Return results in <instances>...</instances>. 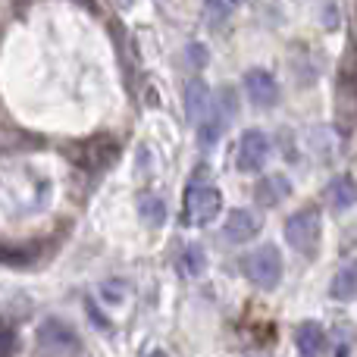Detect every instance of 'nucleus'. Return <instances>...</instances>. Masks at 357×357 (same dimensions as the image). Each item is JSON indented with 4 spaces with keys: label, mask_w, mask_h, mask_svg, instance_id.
Wrapping results in <instances>:
<instances>
[{
    "label": "nucleus",
    "mask_w": 357,
    "mask_h": 357,
    "mask_svg": "<svg viewBox=\"0 0 357 357\" xmlns=\"http://www.w3.org/2000/svg\"><path fill=\"white\" fill-rule=\"evenodd\" d=\"M241 273L248 276V282H254L257 289L270 291L282 282V254L276 245H260L254 251H248L241 257Z\"/></svg>",
    "instance_id": "nucleus-1"
},
{
    "label": "nucleus",
    "mask_w": 357,
    "mask_h": 357,
    "mask_svg": "<svg viewBox=\"0 0 357 357\" xmlns=\"http://www.w3.org/2000/svg\"><path fill=\"white\" fill-rule=\"evenodd\" d=\"M320 238H323V222L314 207H304L285 220V241L301 257H314L317 248H320Z\"/></svg>",
    "instance_id": "nucleus-2"
},
{
    "label": "nucleus",
    "mask_w": 357,
    "mask_h": 357,
    "mask_svg": "<svg viewBox=\"0 0 357 357\" xmlns=\"http://www.w3.org/2000/svg\"><path fill=\"white\" fill-rule=\"evenodd\" d=\"M222 210V191L213 188V185L195 182L188 191H185V222L188 226H207L220 216Z\"/></svg>",
    "instance_id": "nucleus-3"
},
{
    "label": "nucleus",
    "mask_w": 357,
    "mask_h": 357,
    "mask_svg": "<svg viewBox=\"0 0 357 357\" xmlns=\"http://www.w3.org/2000/svg\"><path fill=\"white\" fill-rule=\"evenodd\" d=\"M116 154H119V144L107 135L88 138V142H79L75 148H69V157H73L82 169H91V173H98V169H104L107 163H113Z\"/></svg>",
    "instance_id": "nucleus-4"
},
{
    "label": "nucleus",
    "mask_w": 357,
    "mask_h": 357,
    "mask_svg": "<svg viewBox=\"0 0 357 357\" xmlns=\"http://www.w3.org/2000/svg\"><path fill=\"white\" fill-rule=\"evenodd\" d=\"M38 342H41L44 351L56 354V357H69V354H79V333L69 326L66 320H44L38 326Z\"/></svg>",
    "instance_id": "nucleus-5"
},
{
    "label": "nucleus",
    "mask_w": 357,
    "mask_h": 357,
    "mask_svg": "<svg viewBox=\"0 0 357 357\" xmlns=\"http://www.w3.org/2000/svg\"><path fill=\"white\" fill-rule=\"evenodd\" d=\"M270 157V138L260 129H248L238 142V154H235V167L238 173H260Z\"/></svg>",
    "instance_id": "nucleus-6"
},
{
    "label": "nucleus",
    "mask_w": 357,
    "mask_h": 357,
    "mask_svg": "<svg viewBox=\"0 0 357 357\" xmlns=\"http://www.w3.org/2000/svg\"><path fill=\"white\" fill-rule=\"evenodd\" d=\"M245 91L254 107H276L279 104V85L266 69H248L245 73Z\"/></svg>",
    "instance_id": "nucleus-7"
},
{
    "label": "nucleus",
    "mask_w": 357,
    "mask_h": 357,
    "mask_svg": "<svg viewBox=\"0 0 357 357\" xmlns=\"http://www.w3.org/2000/svg\"><path fill=\"white\" fill-rule=\"evenodd\" d=\"M260 216L254 213V210H245V207H238V210H232L229 213V220L222 222V235H226L229 241H235V245H245V241H251L254 235L260 232Z\"/></svg>",
    "instance_id": "nucleus-8"
},
{
    "label": "nucleus",
    "mask_w": 357,
    "mask_h": 357,
    "mask_svg": "<svg viewBox=\"0 0 357 357\" xmlns=\"http://www.w3.org/2000/svg\"><path fill=\"white\" fill-rule=\"evenodd\" d=\"M295 345H298V354L301 357H320L326 351V333L320 329V323L304 320V323H298V329H295Z\"/></svg>",
    "instance_id": "nucleus-9"
},
{
    "label": "nucleus",
    "mask_w": 357,
    "mask_h": 357,
    "mask_svg": "<svg viewBox=\"0 0 357 357\" xmlns=\"http://www.w3.org/2000/svg\"><path fill=\"white\" fill-rule=\"evenodd\" d=\"M289 195H291V182L285 176H279V173L264 176L257 182V188H254V197H257L260 207H279Z\"/></svg>",
    "instance_id": "nucleus-10"
},
{
    "label": "nucleus",
    "mask_w": 357,
    "mask_h": 357,
    "mask_svg": "<svg viewBox=\"0 0 357 357\" xmlns=\"http://www.w3.org/2000/svg\"><path fill=\"white\" fill-rule=\"evenodd\" d=\"M210 113V91L201 79H191L185 85V116L191 119L195 126H201Z\"/></svg>",
    "instance_id": "nucleus-11"
},
{
    "label": "nucleus",
    "mask_w": 357,
    "mask_h": 357,
    "mask_svg": "<svg viewBox=\"0 0 357 357\" xmlns=\"http://www.w3.org/2000/svg\"><path fill=\"white\" fill-rule=\"evenodd\" d=\"M326 201L333 204L335 210H348L357 204V182L351 176H335L326 188Z\"/></svg>",
    "instance_id": "nucleus-12"
},
{
    "label": "nucleus",
    "mask_w": 357,
    "mask_h": 357,
    "mask_svg": "<svg viewBox=\"0 0 357 357\" xmlns=\"http://www.w3.org/2000/svg\"><path fill=\"white\" fill-rule=\"evenodd\" d=\"M329 295H333L335 301H351V298H357V260L345 264L335 273L333 285H329Z\"/></svg>",
    "instance_id": "nucleus-13"
},
{
    "label": "nucleus",
    "mask_w": 357,
    "mask_h": 357,
    "mask_svg": "<svg viewBox=\"0 0 357 357\" xmlns=\"http://www.w3.org/2000/svg\"><path fill=\"white\" fill-rule=\"evenodd\" d=\"M138 213H142V220L148 222V226H163L167 222V204H163L160 195H154V191H142L138 195Z\"/></svg>",
    "instance_id": "nucleus-14"
},
{
    "label": "nucleus",
    "mask_w": 357,
    "mask_h": 357,
    "mask_svg": "<svg viewBox=\"0 0 357 357\" xmlns=\"http://www.w3.org/2000/svg\"><path fill=\"white\" fill-rule=\"evenodd\" d=\"M178 270L185 273V276H201L204 270H207V254H204L201 245H188L182 251V257H178Z\"/></svg>",
    "instance_id": "nucleus-15"
},
{
    "label": "nucleus",
    "mask_w": 357,
    "mask_h": 357,
    "mask_svg": "<svg viewBox=\"0 0 357 357\" xmlns=\"http://www.w3.org/2000/svg\"><path fill=\"white\" fill-rule=\"evenodd\" d=\"M0 260H3V264L22 266V264H29L31 260V254L29 251H16V248H0Z\"/></svg>",
    "instance_id": "nucleus-16"
},
{
    "label": "nucleus",
    "mask_w": 357,
    "mask_h": 357,
    "mask_svg": "<svg viewBox=\"0 0 357 357\" xmlns=\"http://www.w3.org/2000/svg\"><path fill=\"white\" fill-rule=\"evenodd\" d=\"M123 291H126L123 282H107V285H104V301H113V304L123 301V298H126Z\"/></svg>",
    "instance_id": "nucleus-17"
},
{
    "label": "nucleus",
    "mask_w": 357,
    "mask_h": 357,
    "mask_svg": "<svg viewBox=\"0 0 357 357\" xmlns=\"http://www.w3.org/2000/svg\"><path fill=\"white\" fill-rule=\"evenodd\" d=\"M13 329L0 326V357H13Z\"/></svg>",
    "instance_id": "nucleus-18"
},
{
    "label": "nucleus",
    "mask_w": 357,
    "mask_h": 357,
    "mask_svg": "<svg viewBox=\"0 0 357 357\" xmlns=\"http://www.w3.org/2000/svg\"><path fill=\"white\" fill-rule=\"evenodd\" d=\"M148 357H167V351H151Z\"/></svg>",
    "instance_id": "nucleus-19"
},
{
    "label": "nucleus",
    "mask_w": 357,
    "mask_h": 357,
    "mask_svg": "<svg viewBox=\"0 0 357 357\" xmlns=\"http://www.w3.org/2000/svg\"><path fill=\"white\" fill-rule=\"evenodd\" d=\"M75 3H88V6H91V0H75Z\"/></svg>",
    "instance_id": "nucleus-20"
},
{
    "label": "nucleus",
    "mask_w": 357,
    "mask_h": 357,
    "mask_svg": "<svg viewBox=\"0 0 357 357\" xmlns=\"http://www.w3.org/2000/svg\"><path fill=\"white\" fill-rule=\"evenodd\" d=\"M207 3H213V6H216V3H220V0H207Z\"/></svg>",
    "instance_id": "nucleus-21"
},
{
    "label": "nucleus",
    "mask_w": 357,
    "mask_h": 357,
    "mask_svg": "<svg viewBox=\"0 0 357 357\" xmlns=\"http://www.w3.org/2000/svg\"><path fill=\"white\" fill-rule=\"evenodd\" d=\"M235 3H241V0H235Z\"/></svg>",
    "instance_id": "nucleus-22"
}]
</instances>
